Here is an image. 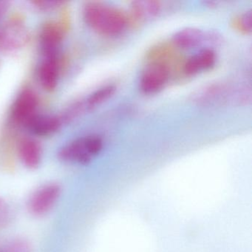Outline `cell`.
I'll use <instances>...</instances> for the list:
<instances>
[{"label":"cell","instance_id":"1","mask_svg":"<svg viewBox=\"0 0 252 252\" xmlns=\"http://www.w3.org/2000/svg\"><path fill=\"white\" fill-rule=\"evenodd\" d=\"M193 100L203 107L247 105L252 101V89L240 82H218L197 91Z\"/></svg>","mask_w":252,"mask_h":252},{"label":"cell","instance_id":"2","mask_svg":"<svg viewBox=\"0 0 252 252\" xmlns=\"http://www.w3.org/2000/svg\"><path fill=\"white\" fill-rule=\"evenodd\" d=\"M83 14L88 26L102 36H119L127 27V18L125 14L119 8L107 4L89 2L85 5Z\"/></svg>","mask_w":252,"mask_h":252},{"label":"cell","instance_id":"3","mask_svg":"<svg viewBox=\"0 0 252 252\" xmlns=\"http://www.w3.org/2000/svg\"><path fill=\"white\" fill-rule=\"evenodd\" d=\"M103 148V141L97 135H88L74 140L60 149V160L67 163L88 164Z\"/></svg>","mask_w":252,"mask_h":252},{"label":"cell","instance_id":"4","mask_svg":"<svg viewBox=\"0 0 252 252\" xmlns=\"http://www.w3.org/2000/svg\"><path fill=\"white\" fill-rule=\"evenodd\" d=\"M30 35L26 25L19 20H11L0 28V51L12 53L29 42Z\"/></svg>","mask_w":252,"mask_h":252},{"label":"cell","instance_id":"5","mask_svg":"<svg viewBox=\"0 0 252 252\" xmlns=\"http://www.w3.org/2000/svg\"><path fill=\"white\" fill-rule=\"evenodd\" d=\"M170 77V70L166 63H152L143 72L140 79V88L147 94H153L161 91Z\"/></svg>","mask_w":252,"mask_h":252},{"label":"cell","instance_id":"6","mask_svg":"<svg viewBox=\"0 0 252 252\" xmlns=\"http://www.w3.org/2000/svg\"><path fill=\"white\" fill-rule=\"evenodd\" d=\"M221 41L220 35L215 32H203L196 28H187L177 32L172 42L178 48L191 49L205 43L218 44Z\"/></svg>","mask_w":252,"mask_h":252},{"label":"cell","instance_id":"7","mask_svg":"<svg viewBox=\"0 0 252 252\" xmlns=\"http://www.w3.org/2000/svg\"><path fill=\"white\" fill-rule=\"evenodd\" d=\"M61 194V187L56 183H50L38 189L31 197L29 209L37 216L46 215L53 209Z\"/></svg>","mask_w":252,"mask_h":252},{"label":"cell","instance_id":"8","mask_svg":"<svg viewBox=\"0 0 252 252\" xmlns=\"http://www.w3.org/2000/svg\"><path fill=\"white\" fill-rule=\"evenodd\" d=\"M38 98L32 90H26L19 95L13 107V119L20 125H27L36 116Z\"/></svg>","mask_w":252,"mask_h":252},{"label":"cell","instance_id":"9","mask_svg":"<svg viewBox=\"0 0 252 252\" xmlns=\"http://www.w3.org/2000/svg\"><path fill=\"white\" fill-rule=\"evenodd\" d=\"M63 39V29L57 23H48L43 26L41 31L40 44L46 58H57Z\"/></svg>","mask_w":252,"mask_h":252},{"label":"cell","instance_id":"10","mask_svg":"<svg viewBox=\"0 0 252 252\" xmlns=\"http://www.w3.org/2000/svg\"><path fill=\"white\" fill-rule=\"evenodd\" d=\"M216 60L215 51L211 48H204L189 58L184 63L183 70L186 75L194 76L213 67Z\"/></svg>","mask_w":252,"mask_h":252},{"label":"cell","instance_id":"11","mask_svg":"<svg viewBox=\"0 0 252 252\" xmlns=\"http://www.w3.org/2000/svg\"><path fill=\"white\" fill-rule=\"evenodd\" d=\"M19 156L26 167L29 169L38 167L42 159L40 144L32 138H24L19 144Z\"/></svg>","mask_w":252,"mask_h":252},{"label":"cell","instance_id":"12","mask_svg":"<svg viewBox=\"0 0 252 252\" xmlns=\"http://www.w3.org/2000/svg\"><path fill=\"white\" fill-rule=\"evenodd\" d=\"M62 124L58 116L36 115L26 126L35 135L46 136L57 132Z\"/></svg>","mask_w":252,"mask_h":252},{"label":"cell","instance_id":"13","mask_svg":"<svg viewBox=\"0 0 252 252\" xmlns=\"http://www.w3.org/2000/svg\"><path fill=\"white\" fill-rule=\"evenodd\" d=\"M60 77V65L57 58H46L39 70V79L46 91L55 89Z\"/></svg>","mask_w":252,"mask_h":252},{"label":"cell","instance_id":"14","mask_svg":"<svg viewBox=\"0 0 252 252\" xmlns=\"http://www.w3.org/2000/svg\"><path fill=\"white\" fill-rule=\"evenodd\" d=\"M161 2L155 0H139L131 5V11L137 20L147 21L153 20L160 14Z\"/></svg>","mask_w":252,"mask_h":252},{"label":"cell","instance_id":"15","mask_svg":"<svg viewBox=\"0 0 252 252\" xmlns=\"http://www.w3.org/2000/svg\"><path fill=\"white\" fill-rule=\"evenodd\" d=\"M116 91V88L114 85H107L94 91L88 98L84 99L88 110L91 111L110 99L114 95Z\"/></svg>","mask_w":252,"mask_h":252},{"label":"cell","instance_id":"16","mask_svg":"<svg viewBox=\"0 0 252 252\" xmlns=\"http://www.w3.org/2000/svg\"><path fill=\"white\" fill-rule=\"evenodd\" d=\"M233 26L241 33L248 34L252 31V11H246L234 19Z\"/></svg>","mask_w":252,"mask_h":252},{"label":"cell","instance_id":"17","mask_svg":"<svg viewBox=\"0 0 252 252\" xmlns=\"http://www.w3.org/2000/svg\"><path fill=\"white\" fill-rule=\"evenodd\" d=\"M4 252H32V247L24 240H16L10 243Z\"/></svg>","mask_w":252,"mask_h":252},{"label":"cell","instance_id":"18","mask_svg":"<svg viewBox=\"0 0 252 252\" xmlns=\"http://www.w3.org/2000/svg\"><path fill=\"white\" fill-rule=\"evenodd\" d=\"M11 211L7 203L0 198V228L5 226L11 220Z\"/></svg>","mask_w":252,"mask_h":252},{"label":"cell","instance_id":"19","mask_svg":"<svg viewBox=\"0 0 252 252\" xmlns=\"http://www.w3.org/2000/svg\"><path fill=\"white\" fill-rule=\"evenodd\" d=\"M35 7L42 11H50L61 6L64 2L63 1H33L32 2Z\"/></svg>","mask_w":252,"mask_h":252},{"label":"cell","instance_id":"20","mask_svg":"<svg viewBox=\"0 0 252 252\" xmlns=\"http://www.w3.org/2000/svg\"><path fill=\"white\" fill-rule=\"evenodd\" d=\"M9 7L10 2L5 1V0H0V22L6 14Z\"/></svg>","mask_w":252,"mask_h":252}]
</instances>
